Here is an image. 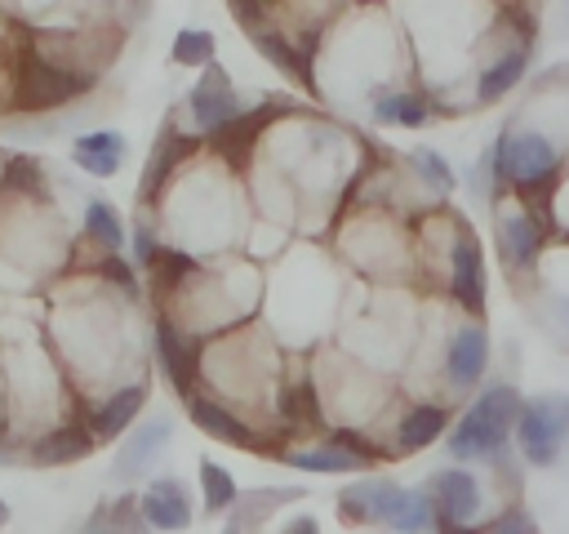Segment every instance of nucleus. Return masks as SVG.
I'll list each match as a JSON object with an SVG mask.
<instances>
[{
  "instance_id": "obj_37",
  "label": "nucleus",
  "mask_w": 569,
  "mask_h": 534,
  "mask_svg": "<svg viewBox=\"0 0 569 534\" xmlns=\"http://www.w3.org/2000/svg\"><path fill=\"white\" fill-rule=\"evenodd\" d=\"M13 463V449H9V441H4V432H0V467H9Z\"/></svg>"
},
{
  "instance_id": "obj_9",
  "label": "nucleus",
  "mask_w": 569,
  "mask_h": 534,
  "mask_svg": "<svg viewBox=\"0 0 569 534\" xmlns=\"http://www.w3.org/2000/svg\"><path fill=\"white\" fill-rule=\"evenodd\" d=\"M427 498H431L440 525H467V521L480 512V485H476V476L462 472V467L436 472L431 485H427Z\"/></svg>"
},
{
  "instance_id": "obj_25",
  "label": "nucleus",
  "mask_w": 569,
  "mask_h": 534,
  "mask_svg": "<svg viewBox=\"0 0 569 534\" xmlns=\"http://www.w3.org/2000/svg\"><path fill=\"white\" fill-rule=\"evenodd\" d=\"M373 120H378V125L422 129V125L431 120V102H427L422 93H405V89H396V93H378V98H373Z\"/></svg>"
},
{
  "instance_id": "obj_22",
  "label": "nucleus",
  "mask_w": 569,
  "mask_h": 534,
  "mask_svg": "<svg viewBox=\"0 0 569 534\" xmlns=\"http://www.w3.org/2000/svg\"><path fill=\"white\" fill-rule=\"evenodd\" d=\"M293 498H302V490H249V494L236 498V507H231L222 534H258L262 521H267L280 503H293Z\"/></svg>"
},
{
  "instance_id": "obj_30",
  "label": "nucleus",
  "mask_w": 569,
  "mask_h": 534,
  "mask_svg": "<svg viewBox=\"0 0 569 534\" xmlns=\"http://www.w3.org/2000/svg\"><path fill=\"white\" fill-rule=\"evenodd\" d=\"M169 58H173L178 67H209V62H213V31H204V27L178 31Z\"/></svg>"
},
{
  "instance_id": "obj_11",
  "label": "nucleus",
  "mask_w": 569,
  "mask_h": 534,
  "mask_svg": "<svg viewBox=\"0 0 569 534\" xmlns=\"http://www.w3.org/2000/svg\"><path fill=\"white\" fill-rule=\"evenodd\" d=\"M187 414H191V423L204 432V436H213V441H222V445H231V449H267V436H258L249 423H240L227 405H218L213 396H191L187 400Z\"/></svg>"
},
{
  "instance_id": "obj_32",
  "label": "nucleus",
  "mask_w": 569,
  "mask_h": 534,
  "mask_svg": "<svg viewBox=\"0 0 569 534\" xmlns=\"http://www.w3.org/2000/svg\"><path fill=\"white\" fill-rule=\"evenodd\" d=\"M480 534H538V525H533V516H529L525 507H507V512H498V516L489 521V530H480Z\"/></svg>"
},
{
  "instance_id": "obj_23",
  "label": "nucleus",
  "mask_w": 569,
  "mask_h": 534,
  "mask_svg": "<svg viewBox=\"0 0 569 534\" xmlns=\"http://www.w3.org/2000/svg\"><path fill=\"white\" fill-rule=\"evenodd\" d=\"M445 427H449V414H445L440 405H413V409L396 423V454H418V449H427Z\"/></svg>"
},
{
  "instance_id": "obj_31",
  "label": "nucleus",
  "mask_w": 569,
  "mask_h": 534,
  "mask_svg": "<svg viewBox=\"0 0 569 534\" xmlns=\"http://www.w3.org/2000/svg\"><path fill=\"white\" fill-rule=\"evenodd\" d=\"M409 165H413V169H418V178H422V182H431L436 191H453V169L445 165V156H440V151L418 147V151L409 156Z\"/></svg>"
},
{
  "instance_id": "obj_10",
  "label": "nucleus",
  "mask_w": 569,
  "mask_h": 534,
  "mask_svg": "<svg viewBox=\"0 0 569 534\" xmlns=\"http://www.w3.org/2000/svg\"><path fill=\"white\" fill-rule=\"evenodd\" d=\"M542 236H547V222H538L525 205L511 209V214H502L498 218V254H502V263L511 271L533 267L538 254H542Z\"/></svg>"
},
{
  "instance_id": "obj_35",
  "label": "nucleus",
  "mask_w": 569,
  "mask_h": 534,
  "mask_svg": "<svg viewBox=\"0 0 569 534\" xmlns=\"http://www.w3.org/2000/svg\"><path fill=\"white\" fill-rule=\"evenodd\" d=\"M102 276H111L124 294H138V280H133V267L129 263H120V254H107L102 258Z\"/></svg>"
},
{
  "instance_id": "obj_13",
  "label": "nucleus",
  "mask_w": 569,
  "mask_h": 534,
  "mask_svg": "<svg viewBox=\"0 0 569 534\" xmlns=\"http://www.w3.org/2000/svg\"><path fill=\"white\" fill-rule=\"evenodd\" d=\"M138 512H142V521H147L151 530H164V534H173V530H187V525H191L187 490H182V481H173V476L151 481V485H147V494H138Z\"/></svg>"
},
{
  "instance_id": "obj_6",
  "label": "nucleus",
  "mask_w": 569,
  "mask_h": 534,
  "mask_svg": "<svg viewBox=\"0 0 569 534\" xmlns=\"http://www.w3.org/2000/svg\"><path fill=\"white\" fill-rule=\"evenodd\" d=\"M485 254H480V236L467 218H453V236H449V294L458 298L462 312L485 316Z\"/></svg>"
},
{
  "instance_id": "obj_18",
  "label": "nucleus",
  "mask_w": 569,
  "mask_h": 534,
  "mask_svg": "<svg viewBox=\"0 0 569 534\" xmlns=\"http://www.w3.org/2000/svg\"><path fill=\"white\" fill-rule=\"evenodd\" d=\"M71 160L93 174V178H111L120 165H124V134L116 129H93V134H80L71 142Z\"/></svg>"
},
{
  "instance_id": "obj_29",
  "label": "nucleus",
  "mask_w": 569,
  "mask_h": 534,
  "mask_svg": "<svg viewBox=\"0 0 569 534\" xmlns=\"http://www.w3.org/2000/svg\"><path fill=\"white\" fill-rule=\"evenodd\" d=\"M84 236L98 240L107 254H120L124 227H120V218H116V209H111L107 200H89V205H84Z\"/></svg>"
},
{
  "instance_id": "obj_1",
  "label": "nucleus",
  "mask_w": 569,
  "mask_h": 534,
  "mask_svg": "<svg viewBox=\"0 0 569 534\" xmlns=\"http://www.w3.org/2000/svg\"><path fill=\"white\" fill-rule=\"evenodd\" d=\"M89 89H93V71L89 67H71V62L44 58L36 44H27L22 58H18V71H13V111H27V116L53 111V107L76 102Z\"/></svg>"
},
{
  "instance_id": "obj_24",
  "label": "nucleus",
  "mask_w": 569,
  "mask_h": 534,
  "mask_svg": "<svg viewBox=\"0 0 569 534\" xmlns=\"http://www.w3.org/2000/svg\"><path fill=\"white\" fill-rule=\"evenodd\" d=\"M276 414H280V423H284L289 432H316V427H320V392H316V383L302 378V383L280 387Z\"/></svg>"
},
{
  "instance_id": "obj_14",
  "label": "nucleus",
  "mask_w": 569,
  "mask_h": 534,
  "mask_svg": "<svg viewBox=\"0 0 569 534\" xmlns=\"http://www.w3.org/2000/svg\"><path fill=\"white\" fill-rule=\"evenodd\" d=\"M93 432L84 423H62V427H49L40 441H31V463L36 467H67V463H80L93 454Z\"/></svg>"
},
{
  "instance_id": "obj_16",
  "label": "nucleus",
  "mask_w": 569,
  "mask_h": 534,
  "mask_svg": "<svg viewBox=\"0 0 569 534\" xmlns=\"http://www.w3.org/2000/svg\"><path fill=\"white\" fill-rule=\"evenodd\" d=\"M276 116H280V107H249V111H244V116H236L227 129H218V134L209 138V147H213L218 156H227V160L240 169V165H244V156L253 151V142L262 138V129H267Z\"/></svg>"
},
{
  "instance_id": "obj_20",
  "label": "nucleus",
  "mask_w": 569,
  "mask_h": 534,
  "mask_svg": "<svg viewBox=\"0 0 569 534\" xmlns=\"http://www.w3.org/2000/svg\"><path fill=\"white\" fill-rule=\"evenodd\" d=\"M191 147H196V138H187V134H178L173 125H164V134H160V142H156V151H151L147 169H142L138 200H156V191L169 182V174L178 169V160H182Z\"/></svg>"
},
{
  "instance_id": "obj_8",
  "label": "nucleus",
  "mask_w": 569,
  "mask_h": 534,
  "mask_svg": "<svg viewBox=\"0 0 569 534\" xmlns=\"http://www.w3.org/2000/svg\"><path fill=\"white\" fill-rule=\"evenodd\" d=\"M156 356H160L169 383L178 387V396L191 400L196 396V374H200V343L182 325H173L169 316H160L156 320Z\"/></svg>"
},
{
  "instance_id": "obj_5",
  "label": "nucleus",
  "mask_w": 569,
  "mask_h": 534,
  "mask_svg": "<svg viewBox=\"0 0 569 534\" xmlns=\"http://www.w3.org/2000/svg\"><path fill=\"white\" fill-rule=\"evenodd\" d=\"M231 18L244 27V36L253 40V49H258L271 67H280V71H284L293 85H302L307 93H320V89H316V76H311V53L298 49L284 31L267 27V9H262V4H236Z\"/></svg>"
},
{
  "instance_id": "obj_7",
  "label": "nucleus",
  "mask_w": 569,
  "mask_h": 534,
  "mask_svg": "<svg viewBox=\"0 0 569 534\" xmlns=\"http://www.w3.org/2000/svg\"><path fill=\"white\" fill-rule=\"evenodd\" d=\"M187 111H191L196 129H200V134H209V138H213L218 129H227L236 116H244L240 93H236L231 76H227L218 62H209V67H204V76L196 80V89L187 93Z\"/></svg>"
},
{
  "instance_id": "obj_19",
  "label": "nucleus",
  "mask_w": 569,
  "mask_h": 534,
  "mask_svg": "<svg viewBox=\"0 0 569 534\" xmlns=\"http://www.w3.org/2000/svg\"><path fill=\"white\" fill-rule=\"evenodd\" d=\"M164 441H169V418H151V423L133 427L129 441H124L120 454H116L111 481H133V476H142V467L156 458V449H160Z\"/></svg>"
},
{
  "instance_id": "obj_2",
  "label": "nucleus",
  "mask_w": 569,
  "mask_h": 534,
  "mask_svg": "<svg viewBox=\"0 0 569 534\" xmlns=\"http://www.w3.org/2000/svg\"><path fill=\"white\" fill-rule=\"evenodd\" d=\"M493 178L516 191H551L560 174V147L542 129H502L493 142Z\"/></svg>"
},
{
  "instance_id": "obj_33",
  "label": "nucleus",
  "mask_w": 569,
  "mask_h": 534,
  "mask_svg": "<svg viewBox=\"0 0 569 534\" xmlns=\"http://www.w3.org/2000/svg\"><path fill=\"white\" fill-rule=\"evenodd\" d=\"M4 182L9 187H22V191H40V165L31 156H13L4 165Z\"/></svg>"
},
{
  "instance_id": "obj_38",
  "label": "nucleus",
  "mask_w": 569,
  "mask_h": 534,
  "mask_svg": "<svg viewBox=\"0 0 569 534\" xmlns=\"http://www.w3.org/2000/svg\"><path fill=\"white\" fill-rule=\"evenodd\" d=\"M4 521H9V507H4V498H0V530H4Z\"/></svg>"
},
{
  "instance_id": "obj_21",
  "label": "nucleus",
  "mask_w": 569,
  "mask_h": 534,
  "mask_svg": "<svg viewBox=\"0 0 569 534\" xmlns=\"http://www.w3.org/2000/svg\"><path fill=\"white\" fill-rule=\"evenodd\" d=\"M525 67H529V44L502 49L498 58H489V62H485V71H480V85H476V98H480L485 107H489V102H498V98H507V93L520 85Z\"/></svg>"
},
{
  "instance_id": "obj_3",
  "label": "nucleus",
  "mask_w": 569,
  "mask_h": 534,
  "mask_svg": "<svg viewBox=\"0 0 569 534\" xmlns=\"http://www.w3.org/2000/svg\"><path fill=\"white\" fill-rule=\"evenodd\" d=\"M520 418V396L507 383H493L480 392V400L462 414V423L449 432V454L453 458H480V454H502L507 436L516 432Z\"/></svg>"
},
{
  "instance_id": "obj_17",
  "label": "nucleus",
  "mask_w": 569,
  "mask_h": 534,
  "mask_svg": "<svg viewBox=\"0 0 569 534\" xmlns=\"http://www.w3.org/2000/svg\"><path fill=\"white\" fill-rule=\"evenodd\" d=\"M147 405V383H129V387H116L93 414H89V432H93V441H111V436H120L133 418H138V409Z\"/></svg>"
},
{
  "instance_id": "obj_12",
  "label": "nucleus",
  "mask_w": 569,
  "mask_h": 534,
  "mask_svg": "<svg viewBox=\"0 0 569 534\" xmlns=\"http://www.w3.org/2000/svg\"><path fill=\"white\" fill-rule=\"evenodd\" d=\"M489 365V334L485 325H462L453 338H449V352H445V378L453 392H467L480 383Z\"/></svg>"
},
{
  "instance_id": "obj_4",
  "label": "nucleus",
  "mask_w": 569,
  "mask_h": 534,
  "mask_svg": "<svg viewBox=\"0 0 569 534\" xmlns=\"http://www.w3.org/2000/svg\"><path fill=\"white\" fill-rule=\"evenodd\" d=\"M516 441L533 467H547L569 441V396H533L529 405H520Z\"/></svg>"
},
{
  "instance_id": "obj_26",
  "label": "nucleus",
  "mask_w": 569,
  "mask_h": 534,
  "mask_svg": "<svg viewBox=\"0 0 569 534\" xmlns=\"http://www.w3.org/2000/svg\"><path fill=\"white\" fill-rule=\"evenodd\" d=\"M431 521H436V507H431L427 490H400V485H396L382 525H391V530H400V534H418V530H427Z\"/></svg>"
},
{
  "instance_id": "obj_34",
  "label": "nucleus",
  "mask_w": 569,
  "mask_h": 534,
  "mask_svg": "<svg viewBox=\"0 0 569 534\" xmlns=\"http://www.w3.org/2000/svg\"><path fill=\"white\" fill-rule=\"evenodd\" d=\"M160 249H164V245H156L151 227H147V222H138V231H133V258L151 271V267H156V258H160Z\"/></svg>"
},
{
  "instance_id": "obj_27",
  "label": "nucleus",
  "mask_w": 569,
  "mask_h": 534,
  "mask_svg": "<svg viewBox=\"0 0 569 534\" xmlns=\"http://www.w3.org/2000/svg\"><path fill=\"white\" fill-rule=\"evenodd\" d=\"M289 467H302V472H360L365 458H356L351 449H338V445H316V449H289L284 454Z\"/></svg>"
},
{
  "instance_id": "obj_15",
  "label": "nucleus",
  "mask_w": 569,
  "mask_h": 534,
  "mask_svg": "<svg viewBox=\"0 0 569 534\" xmlns=\"http://www.w3.org/2000/svg\"><path fill=\"white\" fill-rule=\"evenodd\" d=\"M391 494H396L391 481H378V476L356 481L338 494V521L342 525H382L387 507H391Z\"/></svg>"
},
{
  "instance_id": "obj_36",
  "label": "nucleus",
  "mask_w": 569,
  "mask_h": 534,
  "mask_svg": "<svg viewBox=\"0 0 569 534\" xmlns=\"http://www.w3.org/2000/svg\"><path fill=\"white\" fill-rule=\"evenodd\" d=\"M280 534H320V521H316V516H293Z\"/></svg>"
},
{
  "instance_id": "obj_28",
  "label": "nucleus",
  "mask_w": 569,
  "mask_h": 534,
  "mask_svg": "<svg viewBox=\"0 0 569 534\" xmlns=\"http://www.w3.org/2000/svg\"><path fill=\"white\" fill-rule=\"evenodd\" d=\"M200 494H204V512H209V516H213V512H231V507H236V498H240V490H236L231 472H227V467H218L213 458H204V463H200Z\"/></svg>"
}]
</instances>
